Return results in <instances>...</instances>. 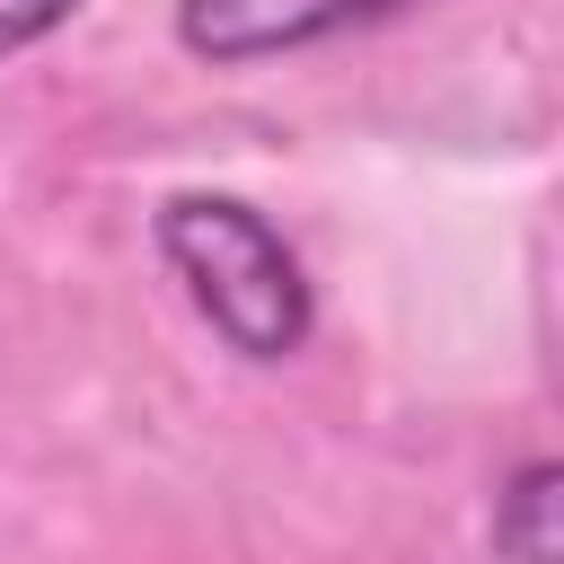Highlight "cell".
<instances>
[{
  "label": "cell",
  "mask_w": 564,
  "mask_h": 564,
  "mask_svg": "<svg viewBox=\"0 0 564 564\" xmlns=\"http://www.w3.org/2000/svg\"><path fill=\"white\" fill-rule=\"evenodd\" d=\"M159 256L203 308V326L238 361H291L317 335V291L291 256V238L238 203V194H167L159 203Z\"/></svg>",
  "instance_id": "cell-1"
},
{
  "label": "cell",
  "mask_w": 564,
  "mask_h": 564,
  "mask_svg": "<svg viewBox=\"0 0 564 564\" xmlns=\"http://www.w3.org/2000/svg\"><path fill=\"white\" fill-rule=\"evenodd\" d=\"M564 485V467L555 458H520L511 476H502V494H494V555L502 564H564V546H555V494Z\"/></svg>",
  "instance_id": "cell-3"
},
{
  "label": "cell",
  "mask_w": 564,
  "mask_h": 564,
  "mask_svg": "<svg viewBox=\"0 0 564 564\" xmlns=\"http://www.w3.org/2000/svg\"><path fill=\"white\" fill-rule=\"evenodd\" d=\"M405 9H432V0H176V44L194 62L247 70V62L308 53V44L352 35V26H388Z\"/></svg>",
  "instance_id": "cell-2"
},
{
  "label": "cell",
  "mask_w": 564,
  "mask_h": 564,
  "mask_svg": "<svg viewBox=\"0 0 564 564\" xmlns=\"http://www.w3.org/2000/svg\"><path fill=\"white\" fill-rule=\"evenodd\" d=\"M70 9L79 0H0V62L26 53V44H44L53 26H70Z\"/></svg>",
  "instance_id": "cell-4"
}]
</instances>
